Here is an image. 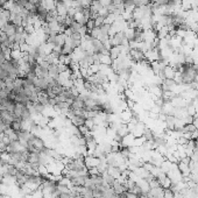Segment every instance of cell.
I'll return each instance as SVG.
<instances>
[{"label": "cell", "instance_id": "6da1fadb", "mask_svg": "<svg viewBox=\"0 0 198 198\" xmlns=\"http://www.w3.org/2000/svg\"><path fill=\"white\" fill-rule=\"evenodd\" d=\"M84 163H85V167L87 169L97 168L99 166V163H100V158L93 156V155H86L84 157Z\"/></svg>", "mask_w": 198, "mask_h": 198}, {"label": "cell", "instance_id": "7a4b0ae2", "mask_svg": "<svg viewBox=\"0 0 198 198\" xmlns=\"http://www.w3.org/2000/svg\"><path fill=\"white\" fill-rule=\"evenodd\" d=\"M177 168H178L180 173L182 174V176H189V175L191 174L190 168H189V164L182 162V161H180V162L177 163Z\"/></svg>", "mask_w": 198, "mask_h": 198}, {"label": "cell", "instance_id": "3957f363", "mask_svg": "<svg viewBox=\"0 0 198 198\" xmlns=\"http://www.w3.org/2000/svg\"><path fill=\"white\" fill-rule=\"evenodd\" d=\"M142 136L145 138L146 141H149V142H153L154 141V136H155V133L151 131L150 128L145 127L143 132H142Z\"/></svg>", "mask_w": 198, "mask_h": 198}, {"label": "cell", "instance_id": "277c9868", "mask_svg": "<svg viewBox=\"0 0 198 198\" xmlns=\"http://www.w3.org/2000/svg\"><path fill=\"white\" fill-rule=\"evenodd\" d=\"M163 72H164V77H166V79H174L175 74H176V72L174 71V69H173L169 64H167V65L164 67Z\"/></svg>", "mask_w": 198, "mask_h": 198}, {"label": "cell", "instance_id": "5b68a950", "mask_svg": "<svg viewBox=\"0 0 198 198\" xmlns=\"http://www.w3.org/2000/svg\"><path fill=\"white\" fill-rule=\"evenodd\" d=\"M148 183H149V186H150V189H154V188H158V186H161V185H160V182L157 181L156 177H154V178H153L151 181H149Z\"/></svg>", "mask_w": 198, "mask_h": 198}, {"label": "cell", "instance_id": "8992f818", "mask_svg": "<svg viewBox=\"0 0 198 198\" xmlns=\"http://www.w3.org/2000/svg\"><path fill=\"white\" fill-rule=\"evenodd\" d=\"M164 198H175V192L170 189H164Z\"/></svg>", "mask_w": 198, "mask_h": 198}, {"label": "cell", "instance_id": "52a82bcc", "mask_svg": "<svg viewBox=\"0 0 198 198\" xmlns=\"http://www.w3.org/2000/svg\"><path fill=\"white\" fill-rule=\"evenodd\" d=\"M197 184H198V183H197Z\"/></svg>", "mask_w": 198, "mask_h": 198}]
</instances>
